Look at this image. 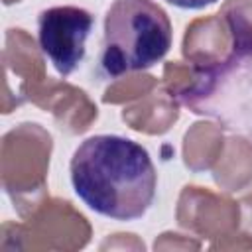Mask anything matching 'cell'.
I'll return each mask as SVG.
<instances>
[{"instance_id":"5","label":"cell","mask_w":252,"mask_h":252,"mask_svg":"<svg viewBox=\"0 0 252 252\" xmlns=\"http://www.w3.org/2000/svg\"><path fill=\"white\" fill-rule=\"evenodd\" d=\"M177 8H183V10H201L209 4H215L217 0H165Z\"/></svg>"},{"instance_id":"1","label":"cell","mask_w":252,"mask_h":252,"mask_svg":"<svg viewBox=\"0 0 252 252\" xmlns=\"http://www.w3.org/2000/svg\"><path fill=\"white\" fill-rule=\"evenodd\" d=\"M69 171L75 195L112 220L142 219L156 199L158 173L152 156L126 136L87 138L75 150Z\"/></svg>"},{"instance_id":"4","label":"cell","mask_w":252,"mask_h":252,"mask_svg":"<svg viewBox=\"0 0 252 252\" xmlns=\"http://www.w3.org/2000/svg\"><path fill=\"white\" fill-rule=\"evenodd\" d=\"M93 14L79 6H53L37 16V41L59 75H71L85 59Z\"/></svg>"},{"instance_id":"3","label":"cell","mask_w":252,"mask_h":252,"mask_svg":"<svg viewBox=\"0 0 252 252\" xmlns=\"http://www.w3.org/2000/svg\"><path fill=\"white\" fill-rule=\"evenodd\" d=\"M179 100L195 114L252 136V39L236 41L226 59L203 69Z\"/></svg>"},{"instance_id":"2","label":"cell","mask_w":252,"mask_h":252,"mask_svg":"<svg viewBox=\"0 0 252 252\" xmlns=\"http://www.w3.org/2000/svg\"><path fill=\"white\" fill-rule=\"evenodd\" d=\"M171 22L152 0H114L104 16L100 69L108 77L146 71L171 47Z\"/></svg>"}]
</instances>
